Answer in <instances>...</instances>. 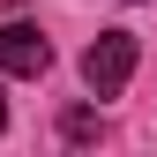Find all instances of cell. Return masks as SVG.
I'll use <instances>...</instances> for the list:
<instances>
[{
  "label": "cell",
  "mask_w": 157,
  "mask_h": 157,
  "mask_svg": "<svg viewBox=\"0 0 157 157\" xmlns=\"http://www.w3.org/2000/svg\"><path fill=\"white\" fill-rule=\"evenodd\" d=\"M135 60H142L135 30H97V37H90V52H82V82H90L97 97H120V90H127V75H135Z\"/></svg>",
  "instance_id": "1"
},
{
  "label": "cell",
  "mask_w": 157,
  "mask_h": 157,
  "mask_svg": "<svg viewBox=\"0 0 157 157\" xmlns=\"http://www.w3.org/2000/svg\"><path fill=\"white\" fill-rule=\"evenodd\" d=\"M52 67V45L37 23H8L0 30V75H45Z\"/></svg>",
  "instance_id": "2"
},
{
  "label": "cell",
  "mask_w": 157,
  "mask_h": 157,
  "mask_svg": "<svg viewBox=\"0 0 157 157\" xmlns=\"http://www.w3.org/2000/svg\"><path fill=\"white\" fill-rule=\"evenodd\" d=\"M60 135H67L75 150H82V142H105V120H97V112H82V105H75V112H60Z\"/></svg>",
  "instance_id": "3"
},
{
  "label": "cell",
  "mask_w": 157,
  "mask_h": 157,
  "mask_svg": "<svg viewBox=\"0 0 157 157\" xmlns=\"http://www.w3.org/2000/svg\"><path fill=\"white\" fill-rule=\"evenodd\" d=\"M0 127H8V105H0Z\"/></svg>",
  "instance_id": "4"
}]
</instances>
